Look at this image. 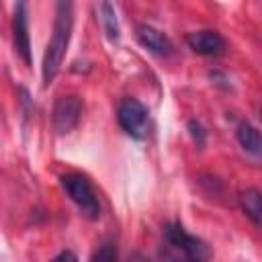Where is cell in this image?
Instances as JSON below:
<instances>
[{
	"label": "cell",
	"instance_id": "obj_13",
	"mask_svg": "<svg viewBox=\"0 0 262 262\" xmlns=\"http://www.w3.org/2000/svg\"><path fill=\"white\" fill-rule=\"evenodd\" d=\"M188 131H190L192 141H194L199 147H203L205 141H207V131H205V127H203L196 119H190V121H188Z\"/></svg>",
	"mask_w": 262,
	"mask_h": 262
},
{
	"label": "cell",
	"instance_id": "obj_2",
	"mask_svg": "<svg viewBox=\"0 0 262 262\" xmlns=\"http://www.w3.org/2000/svg\"><path fill=\"white\" fill-rule=\"evenodd\" d=\"M211 256L205 242L190 235L180 223L164 225L160 262H207Z\"/></svg>",
	"mask_w": 262,
	"mask_h": 262
},
{
	"label": "cell",
	"instance_id": "obj_1",
	"mask_svg": "<svg viewBox=\"0 0 262 262\" xmlns=\"http://www.w3.org/2000/svg\"><path fill=\"white\" fill-rule=\"evenodd\" d=\"M72 29H74V4L72 2H57L51 39H49V43L45 47V53H43L41 74H43V84L45 86H49L53 82V78L57 76V72L61 68V61H63L68 45H70Z\"/></svg>",
	"mask_w": 262,
	"mask_h": 262
},
{
	"label": "cell",
	"instance_id": "obj_6",
	"mask_svg": "<svg viewBox=\"0 0 262 262\" xmlns=\"http://www.w3.org/2000/svg\"><path fill=\"white\" fill-rule=\"evenodd\" d=\"M12 43L16 55L25 66H31V37H29V14L27 4L18 2L12 12Z\"/></svg>",
	"mask_w": 262,
	"mask_h": 262
},
{
	"label": "cell",
	"instance_id": "obj_10",
	"mask_svg": "<svg viewBox=\"0 0 262 262\" xmlns=\"http://www.w3.org/2000/svg\"><path fill=\"white\" fill-rule=\"evenodd\" d=\"M237 141L252 156H260V151H262V139H260V131L252 123H248V121L239 123V127H237Z\"/></svg>",
	"mask_w": 262,
	"mask_h": 262
},
{
	"label": "cell",
	"instance_id": "obj_14",
	"mask_svg": "<svg viewBox=\"0 0 262 262\" xmlns=\"http://www.w3.org/2000/svg\"><path fill=\"white\" fill-rule=\"evenodd\" d=\"M51 262H78V258H76V254H74V252L63 250V252H59Z\"/></svg>",
	"mask_w": 262,
	"mask_h": 262
},
{
	"label": "cell",
	"instance_id": "obj_7",
	"mask_svg": "<svg viewBox=\"0 0 262 262\" xmlns=\"http://www.w3.org/2000/svg\"><path fill=\"white\" fill-rule=\"evenodd\" d=\"M188 49H192L199 55H221L225 51V39L217 31H192L184 37Z\"/></svg>",
	"mask_w": 262,
	"mask_h": 262
},
{
	"label": "cell",
	"instance_id": "obj_5",
	"mask_svg": "<svg viewBox=\"0 0 262 262\" xmlns=\"http://www.w3.org/2000/svg\"><path fill=\"white\" fill-rule=\"evenodd\" d=\"M80 117H82V100L76 94L59 96L53 102L51 123H53V129L57 133H61V135L70 133L80 123Z\"/></svg>",
	"mask_w": 262,
	"mask_h": 262
},
{
	"label": "cell",
	"instance_id": "obj_11",
	"mask_svg": "<svg viewBox=\"0 0 262 262\" xmlns=\"http://www.w3.org/2000/svg\"><path fill=\"white\" fill-rule=\"evenodd\" d=\"M100 20H102L106 37L111 41H119V23H117V14H115L113 4H108V2L100 4Z\"/></svg>",
	"mask_w": 262,
	"mask_h": 262
},
{
	"label": "cell",
	"instance_id": "obj_3",
	"mask_svg": "<svg viewBox=\"0 0 262 262\" xmlns=\"http://www.w3.org/2000/svg\"><path fill=\"white\" fill-rule=\"evenodd\" d=\"M61 186L63 190L68 192V196L74 201V205L80 209V213L94 221L100 217V203H98V196L90 184V180L84 176V174H78V172H70V174H63L61 176Z\"/></svg>",
	"mask_w": 262,
	"mask_h": 262
},
{
	"label": "cell",
	"instance_id": "obj_4",
	"mask_svg": "<svg viewBox=\"0 0 262 262\" xmlns=\"http://www.w3.org/2000/svg\"><path fill=\"white\" fill-rule=\"evenodd\" d=\"M117 121L121 129L133 139H145L149 133V113L137 98H123L117 106Z\"/></svg>",
	"mask_w": 262,
	"mask_h": 262
},
{
	"label": "cell",
	"instance_id": "obj_9",
	"mask_svg": "<svg viewBox=\"0 0 262 262\" xmlns=\"http://www.w3.org/2000/svg\"><path fill=\"white\" fill-rule=\"evenodd\" d=\"M237 201H239L242 211L252 219V223L254 225H260V211H262V207H260V201H262L260 190L254 188V186H248V188H244L239 192Z\"/></svg>",
	"mask_w": 262,
	"mask_h": 262
},
{
	"label": "cell",
	"instance_id": "obj_8",
	"mask_svg": "<svg viewBox=\"0 0 262 262\" xmlns=\"http://www.w3.org/2000/svg\"><path fill=\"white\" fill-rule=\"evenodd\" d=\"M135 35H137V41H139L147 51H151V53H156V55L166 57V55H170V53L174 51V45H172V41L168 39V35H164L160 29H156V27H151V25H145V23L137 25Z\"/></svg>",
	"mask_w": 262,
	"mask_h": 262
},
{
	"label": "cell",
	"instance_id": "obj_15",
	"mask_svg": "<svg viewBox=\"0 0 262 262\" xmlns=\"http://www.w3.org/2000/svg\"><path fill=\"white\" fill-rule=\"evenodd\" d=\"M131 262H149V260H147V258H143V256H139V254H135Z\"/></svg>",
	"mask_w": 262,
	"mask_h": 262
},
{
	"label": "cell",
	"instance_id": "obj_12",
	"mask_svg": "<svg viewBox=\"0 0 262 262\" xmlns=\"http://www.w3.org/2000/svg\"><path fill=\"white\" fill-rule=\"evenodd\" d=\"M90 262H117V244L113 239H104L92 252Z\"/></svg>",
	"mask_w": 262,
	"mask_h": 262
}]
</instances>
